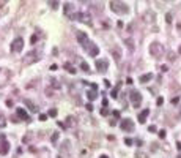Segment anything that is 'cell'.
Instances as JSON below:
<instances>
[{"label": "cell", "instance_id": "obj_3", "mask_svg": "<svg viewBox=\"0 0 181 158\" xmlns=\"http://www.w3.org/2000/svg\"><path fill=\"white\" fill-rule=\"evenodd\" d=\"M131 96V103H132L134 107H139L140 103H142V95H140V92H137V90H132V92L129 93Z\"/></svg>", "mask_w": 181, "mask_h": 158}, {"label": "cell", "instance_id": "obj_35", "mask_svg": "<svg viewBox=\"0 0 181 158\" xmlns=\"http://www.w3.org/2000/svg\"><path fill=\"white\" fill-rule=\"evenodd\" d=\"M30 41H32V44H35V43H36V36H35V35H33V36H32V38H30Z\"/></svg>", "mask_w": 181, "mask_h": 158}, {"label": "cell", "instance_id": "obj_24", "mask_svg": "<svg viewBox=\"0 0 181 158\" xmlns=\"http://www.w3.org/2000/svg\"><path fill=\"white\" fill-rule=\"evenodd\" d=\"M51 139H52V142H57V139H58V133H54Z\"/></svg>", "mask_w": 181, "mask_h": 158}, {"label": "cell", "instance_id": "obj_11", "mask_svg": "<svg viewBox=\"0 0 181 158\" xmlns=\"http://www.w3.org/2000/svg\"><path fill=\"white\" fill-rule=\"evenodd\" d=\"M16 112H18V116L21 117L22 120H25V122H30V117H28V114L25 112V109H22V107H18V111H16Z\"/></svg>", "mask_w": 181, "mask_h": 158}, {"label": "cell", "instance_id": "obj_19", "mask_svg": "<svg viewBox=\"0 0 181 158\" xmlns=\"http://www.w3.org/2000/svg\"><path fill=\"white\" fill-rule=\"evenodd\" d=\"M112 98H118V87L112 90Z\"/></svg>", "mask_w": 181, "mask_h": 158}, {"label": "cell", "instance_id": "obj_37", "mask_svg": "<svg viewBox=\"0 0 181 158\" xmlns=\"http://www.w3.org/2000/svg\"><path fill=\"white\" fill-rule=\"evenodd\" d=\"M161 70H162V71H167L169 68H167V65H162V66H161Z\"/></svg>", "mask_w": 181, "mask_h": 158}, {"label": "cell", "instance_id": "obj_20", "mask_svg": "<svg viewBox=\"0 0 181 158\" xmlns=\"http://www.w3.org/2000/svg\"><path fill=\"white\" fill-rule=\"evenodd\" d=\"M126 44H128L129 51H132V49H134V46H132V40H126Z\"/></svg>", "mask_w": 181, "mask_h": 158}, {"label": "cell", "instance_id": "obj_8", "mask_svg": "<svg viewBox=\"0 0 181 158\" xmlns=\"http://www.w3.org/2000/svg\"><path fill=\"white\" fill-rule=\"evenodd\" d=\"M22 48H24V40H22V38H16L14 41H13V44H11V51L13 52H21Z\"/></svg>", "mask_w": 181, "mask_h": 158}, {"label": "cell", "instance_id": "obj_38", "mask_svg": "<svg viewBox=\"0 0 181 158\" xmlns=\"http://www.w3.org/2000/svg\"><path fill=\"white\" fill-rule=\"evenodd\" d=\"M176 149H178V150H181V142H176Z\"/></svg>", "mask_w": 181, "mask_h": 158}, {"label": "cell", "instance_id": "obj_21", "mask_svg": "<svg viewBox=\"0 0 181 158\" xmlns=\"http://www.w3.org/2000/svg\"><path fill=\"white\" fill-rule=\"evenodd\" d=\"M134 158H146V155H145V153H143V152H137V153H136V157H134Z\"/></svg>", "mask_w": 181, "mask_h": 158}, {"label": "cell", "instance_id": "obj_34", "mask_svg": "<svg viewBox=\"0 0 181 158\" xmlns=\"http://www.w3.org/2000/svg\"><path fill=\"white\" fill-rule=\"evenodd\" d=\"M156 103H157V105H162V103H164V98H161V96H159V98L156 100Z\"/></svg>", "mask_w": 181, "mask_h": 158}, {"label": "cell", "instance_id": "obj_10", "mask_svg": "<svg viewBox=\"0 0 181 158\" xmlns=\"http://www.w3.org/2000/svg\"><path fill=\"white\" fill-rule=\"evenodd\" d=\"M77 41L80 43V44H85V43H88V36H87L85 32H77Z\"/></svg>", "mask_w": 181, "mask_h": 158}, {"label": "cell", "instance_id": "obj_9", "mask_svg": "<svg viewBox=\"0 0 181 158\" xmlns=\"http://www.w3.org/2000/svg\"><path fill=\"white\" fill-rule=\"evenodd\" d=\"M39 51H33V52H28L25 55V59H24V63H33V62H36V60L39 59Z\"/></svg>", "mask_w": 181, "mask_h": 158}, {"label": "cell", "instance_id": "obj_42", "mask_svg": "<svg viewBox=\"0 0 181 158\" xmlns=\"http://www.w3.org/2000/svg\"><path fill=\"white\" fill-rule=\"evenodd\" d=\"M58 158H62V157H58Z\"/></svg>", "mask_w": 181, "mask_h": 158}, {"label": "cell", "instance_id": "obj_13", "mask_svg": "<svg viewBox=\"0 0 181 158\" xmlns=\"http://www.w3.org/2000/svg\"><path fill=\"white\" fill-rule=\"evenodd\" d=\"M148 116H150V111L148 109H143L142 112L139 114V122L140 123H145V120H146V117H148Z\"/></svg>", "mask_w": 181, "mask_h": 158}, {"label": "cell", "instance_id": "obj_39", "mask_svg": "<svg viewBox=\"0 0 181 158\" xmlns=\"http://www.w3.org/2000/svg\"><path fill=\"white\" fill-rule=\"evenodd\" d=\"M99 158H109V157H107V155H101V157H99Z\"/></svg>", "mask_w": 181, "mask_h": 158}, {"label": "cell", "instance_id": "obj_16", "mask_svg": "<svg viewBox=\"0 0 181 158\" xmlns=\"http://www.w3.org/2000/svg\"><path fill=\"white\" fill-rule=\"evenodd\" d=\"M65 70H66L68 73H71V74H74V73H76V70L72 68V65H71V63H68V62L65 63Z\"/></svg>", "mask_w": 181, "mask_h": 158}, {"label": "cell", "instance_id": "obj_18", "mask_svg": "<svg viewBox=\"0 0 181 158\" xmlns=\"http://www.w3.org/2000/svg\"><path fill=\"white\" fill-rule=\"evenodd\" d=\"M80 68H82L83 71H90V66H88L87 62H80Z\"/></svg>", "mask_w": 181, "mask_h": 158}, {"label": "cell", "instance_id": "obj_14", "mask_svg": "<svg viewBox=\"0 0 181 158\" xmlns=\"http://www.w3.org/2000/svg\"><path fill=\"white\" fill-rule=\"evenodd\" d=\"M151 79H153V73H146V74H142V76L139 78V81H140L142 84H146L148 81H151Z\"/></svg>", "mask_w": 181, "mask_h": 158}, {"label": "cell", "instance_id": "obj_26", "mask_svg": "<svg viewBox=\"0 0 181 158\" xmlns=\"http://www.w3.org/2000/svg\"><path fill=\"white\" fill-rule=\"evenodd\" d=\"M49 116H51V117H55V116H57V109H51V111H49Z\"/></svg>", "mask_w": 181, "mask_h": 158}, {"label": "cell", "instance_id": "obj_30", "mask_svg": "<svg viewBox=\"0 0 181 158\" xmlns=\"http://www.w3.org/2000/svg\"><path fill=\"white\" fill-rule=\"evenodd\" d=\"M148 131H150V133H154V131H156V126H154V125H150V126H148Z\"/></svg>", "mask_w": 181, "mask_h": 158}, {"label": "cell", "instance_id": "obj_6", "mask_svg": "<svg viewBox=\"0 0 181 158\" xmlns=\"http://www.w3.org/2000/svg\"><path fill=\"white\" fill-rule=\"evenodd\" d=\"M95 66H96V70H98V71L104 73L107 68H109V62H107V60H104V59H96V60H95Z\"/></svg>", "mask_w": 181, "mask_h": 158}, {"label": "cell", "instance_id": "obj_40", "mask_svg": "<svg viewBox=\"0 0 181 158\" xmlns=\"http://www.w3.org/2000/svg\"><path fill=\"white\" fill-rule=\"evenodd\" d=\"M178 52H180V54H181V46H180V49H178Z\"/></svg>", "mask_w": 181, "mask_h": 158}, {"label": "cell", "instance_id": "obj_12", "mask_svg": "<svg viewBox=\"0 0 181 158\" xmlns=\"http://www.w3.org/2000/svg\"><path fill=\"white\" fill-rule=\"evenodd\" d=\"M74 19H76V21H82V22L85 21L87 24H90V18L87 14H83V13H77V14H74Z\"/></svg>", "mask_w": 181, "mask_h": 158}, {"label": "cell", "instance_id": "obj_28", "mask_svg": "<svg viewBox=\"0 0 181 158\" xmlns=\"http://www.w3.org/2000/svg\"><path fill=\"white\" fill-rule=\"evenodd\" d=\"M165 21L169 22V24L172 22V14H170V13H167V16H165Z\"/></svg>", "mask_w": 181, "mask_h": 158}, {"label": "cell", "instance_id": "obj_17", "mask_svg": "<svg viewBox=\"0 0 181 158\" xmlns=\"http://www.w3.org/2000/svg\"><path fill=\"white\" fill-rule=\"evenodd\" d=\"M87 98H88L90 101L96 100V92H93V90H88V92H87Z\"/></svg>", "mask_w": 181, "mask_h": 158}, {"label": "cell", "instance_id": "obj_31", "mask_svg": "<svg viewBox=\"0 0 181 158\" xmlns=\"http://www.w3.org/2000/svg\"><path fill=\"white\" fill-rule=\"evenodd\" d=\"M101 114H102V116H107V114H109V109H107V107H102V109H101Z\"/></svg>", "mask_w": 181, "mask_h": 158}, {"label": "cell", "instance_id": "obj_32", "mask_svg": "<svg viewBox=\"0 0 181 158\" xmlns=\"http://www.w3.org/2000/svg\"><path fill=\"white\" fill-rule=\"evenodd\" d=\"M49 3H51V6H52L54 10H55L57 6H58V2H49Z\"/></svg>", "mask_w": 181, "mask_h": 158}, {"label": "cell", "instance_id": "obj_27", "mask_svg": "<svg viewBox=\"0 0 181 158\" xmlns=\"http://www.w3.org/2000/svg\"><path fill=\"white\" fill-rule=\"evenodd\" d=\"M39 120H41V122L47 120V116H46V114H39Z\"/></svg>", "mask_w": 181, "mask_h": 158}, {"label": "cell", "instance_id": "obj_29", "mask_svg": "<svg viewBox=\"0 0 181 158\" xmlns=\"http://www.w3.org/2000/svg\"><path fill=\"white\" fill-rule=\"evenodd\" d=\"M159 137H161V139L165 137V130H161V131H159Z\"/></svg>", "mask_w": 181, "mask_h": 158}, {"label": "cell", "instance_id": "obj_4", "mask_svg": "<svg viewBox=\"0 0 181 158\" xmlns=\"http://www.w3.org/2000/svg\"><path fill=\"white\" fill-rule=\"evenodd\" d=\"M83 48H85V51L90 54V55L91 57H96L99 54V48L96 44H93L91 41H88V43H85V44H83Z\"/></svg>", "mask_w": 181, "mask_h": 158}, {"label": "cell", "instance_id": "obj_15", "mask_svg": "<svg viewBox=\"0 0 181 158\" xmlns=\"http://www.w3.org/2000/svg\"><path fill=\"white\" fill-rule=\"evenodd\" d=\"M25 105L30 107V111H33V112H38V107H36L35 105H33V103L30 101V100H25Z\"/></svg>", "mask_w": 181, "mask_h": 158}, {"label": "cell", "instance_id": "obj_5", "mask_svg": "<svg viewBox=\"0 0 181 158\" xmlns=\"http://www.w3.org/2000/svg\"><path fill=\"white\" fill-rule=\"evenodd\" d=\"M8 152H9V142L6 141L5 134H2V136H0V153H2V155H6Z\"/></svg>", "mask_w": 181, "mask_h": 158}, {"label": "cell", "instance_id": "obj_25", "mask_svg": "<svg viewBox=\"0 0 181 158\" xmlns=\"http://www.w3.org/2000/svg\"><path fill=\"white\" fill-rule=\"evenodd\" d=\"M125 144H126V146H132V139H131V137H126V139H125Z\"/></svg>", "mask_w": 181, "mask_h": 158}, {"label": "cell", "instance_id": "obj_23", "mask_svg": "<svg viewBox=\"0 0 181 158\" xmlns=\"http://www.w3.org/2000/svg\"><path fill=\"white\" fill-rule=\"evenodd\" d=\"M69 10H71V5L66 3V5H65V14H69Z\"/></svg>", "mask_w": 181, "mask_h": 158}, {"label": "cell", "instance_id": "obj_33", "mask_svg": "<svg viewBox=\"0 0 181 158\" xmlns=\"http://www.w3.org/2000/svg\"><path fill=\"white\" fill-rule=\"evenodd\" d=\"M87 107V111H93V106H91V103H88V105H85Z\"/></svg>", "mask_w": 181, "mask_h": 158}, {"label": "cell", "instance_id": "obj_22", "mask_svg": "<svg viewBox=\"0 0 181 158\" xmlns=\"http://www.w3.org/2000/svg\"><path fill=\"white\" fill-rule=\"evenodd\" d=\"M5 125H6L5 117H3V116H0V128H2V126H5Z\"/></svg>", "mask_w": 181, "mask_h": 158}, {"label": "cell", "instance_id": "obj_1", "mask_svg": "<svg viewBox=\"0 0 181 158\" xmlns=\"http://www.w3.org/2000/svg\"><path fill=\"white\" fill-rule=\"evenodd\" d=\"M109 5H110V10L117 14H128L129 13V6L123 2H110Z\"/></svg>", "mask_w": 181, "mask_h": 158}, {"label": "cell", "instance_id": "obj_7", "mask_svg": "<svg viewBox=\"0 0 181 158\" xmlns=\"http://www.w3.org/2000/svg\"><path fill=\"white\" fill-rule=\"evenodd\" d=\"M120 126H121V130H125V131H134V122L131 119H123L121 122H120Z\"/></svg>", "mask_w": 181, "mask_h": 158}, {"label": "cell", "instance_id": "obj_36", "mask_svg": "<svg viewBox=\"0 0 181 158\" xmlns=\"http://www.w3.org/2000/svg\"><path fill=\"white\" fill-rule=\"evenodd\" d=\"M113 116H115L117 119H118V117H120V111H113Z\"/></svg>", "mask_w": 181, "mask_h": 158}, {"label": "cell", "instance_id": "obj_2", "mask_svg": "<svg viewBox=\"0 0 181 158\" xmlns=\"http://www.w3.org/2000/svg\"><path fill=\"white\" fill-rule=\"evenodd\" d=\"M150 54H151L153 57H161L164 54V48H162V44L161 43H157V41H154V43H151L150 44Z\"/></svg>", "mask_w": 181, "mask_h": 158}, {"label": "cell", "instance_id": "obj_41", "mask_svg": "<svg viewBox=\"0 0 181 158\" xmlns=\"http://www.w3.org/2000/svg\"><path fill=\"white\" fill-rule=\"evenodd\" d=\"M178 158H181V155H180V157H178Z\"/></svg>", "mask_w": 181, "mask_h": 158}]
</instances>
